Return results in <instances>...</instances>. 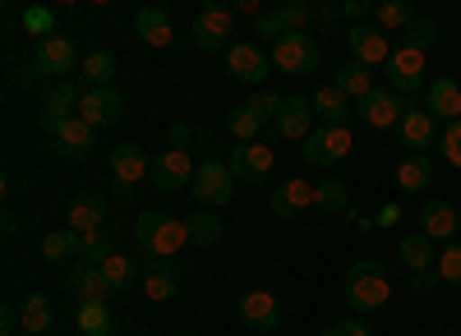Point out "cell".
<instances>
[{
    "mask_svg": "<svg viewBox=\"0 0 461 336\" xmlns=\"http://www.w3.org/2000/svg\"><path fill=\"white\" fill-rule=\"evenodd\" d=\"M230 32H236V10L230 5H203L189 37H194V47L203 51H230Z\"/></svg>",
    "mask_w": 461,
    "mask_h": 336,
    "instance_id": "7",
    "label": "cell"
},
{
    "mask_svg": "<svg viewBox=\"0 0 461 336\" xmlns=\"http://www.w3.org/2000/svg\"><path fill=\"white\" fill-rule=\"evenodd\" d=\"M230 175H236V184H263L267 175H273L277 157H273V143H236L230 147V157H226Z\"/></svg>",
    "mask_w": 461,
    "mask_h": 336,
    "instance_id": "5",
    "label": "cell"
},
{
    "mask_svg": "<svg viewBox=\"0 0 461 336\" xmlns=\"http://www.w3.org/2000/svg\"><path fill=\"white\" fill-rule=\"evenodd\" d=\"M273 134L277 138H310L314 134V102L310 97H300V93H286L282 111H277V120H273Z\"/></svg>",
    "mask_w": 461,
    "mask_h": 336,
    "instance_id": "17",
    "label": "cell"
},
{
    "mask_svg": "<svg viewBox=\"0 0 461 336\" xmlns=\"http://www.w3.org/2000/svg\"><path fill=\"white\" fill-rule=\"evenodd\" d=\"M332 88H341L346 97H360V102H365V97L374 93V69L346 60V65H337V74H332Z\"/></svg>",
    "mask_w": 461,
    "mask_h": 336,
    "instance_id": "33",
    "label": "cell"
},
{
    "mask_svg": "<svg viewBox=\"0 0 461 336\" xmlns=\"http://www.w3.org/2000/svg\"><path fill=\"white\" fill-rule=\"evenodd\" d=\"M314 208H323V212H351V203H346V184L341 180L314 184Z\"/></svg>",
    "mask_w": 461,
    "mask_h": 336,
    "instance_id": "42",
    "label": "cell"
},
{
    "mask_svg": "<svg viewBox=\"0 0 461 336\" xmlns=\"http://www.w3.org/2000/svg\"><path fill=\"white\" fill-rule=\"evenodd\" d=\"M19 19H23V32L42 37V42H47V37H56V32H51V23H56V10H51V5H28Z\"/></svg>",
    "mask_w": 461,
    "mask_h": 336,
    "instance_id": "44",
    "label": "cell"
},
{
    "mask_svg": "<svg viewBox=\"0 0 461 336\" xmlns=\"http://www.w3.org/2000/svg\"><path fill=\"white\" fill-rule=\"evenodd\" d=\"M134 37L148 42V47H158V51H167V47H176V23L162 5H143L134 14Z\"/></svg>",
    "mask_w": 461,
    "mask_h": 336,
    "instance_id": "22",
    "label": "cell"
},
{
    "mask_svg": "<svg viewBox=\"0 0 461 336\" xmlns=\"http://www.w3.org/2000/svg\"><path fill=\"white\" fill-rule=\"evenodd\" d=\"M134 240H139V258H167V263H176V253L189 244V226L171 212L148 208L134 217Z\"/></svg>",
    "mask_w": 461,
    "mask_h": 336,
    "instance_id": "1",
    "label": "cell"
},
{
    "mask_svg": "<svg viewBox=\"0 0 461 336\" xmlns=\"http://www.w3.org/2000/svg\"><path fill=\"white\" fill-rule=\"evenodd\" d=\"M388 69V88L402 97V102H411V97H420L429 84H425V51H415V47H397L393 51V60L383 65Z\"/></svg>",
    "mask_w": 461,
    "mask_h": 336,
    "instance_id": "4",
    "label": "cell"
},
{
    "mask_svg": "<svg viewBox=\"0 0 461 336\" xmlns=\"http://www.w3.org/2000/svg\"><path fill=\"white\" fill-rule=\"evenodd\" d=\"M19 323H23V336H47V327L56 323V305L47 295H28L19 305Z\"/></svg>",
    "mask_w": 461,
    "mask_h": 336,
    "instance_id": "32",
    "label": "cell"
},
{
    "mask_svg": "<svg viewBox=\"0 0 461 336\" xmlns=\"http://www.w3.org/2000/svg\"><path fill=\"white\" fill-rule=\"evenodd\" d=\"M102 277H106V290L111 295H121L130 290L139 277H143V263H139V253H125V249H115L106 263H102Z\"/></svg>",
    "mask_w": 461,
    "mask_h": 336,
    "instance_id": "29",
    "label": "cell"
},
{
    "mask_svg": "<svg viewBox=\"0 0 461 336\" xmlns=\"http://www.w3.org/2000/svg\"><path fill=\"white\" fill-rule=\"evenodd\" d=\"M106 166H111L115 184H139V180L152 171V157L143 153L139 143H115V147H111V157H106Z\"/></svg>",
    "mask_w": 461,
    "mask_h": 336,
    "instance_id": "24",
    "label": "cell"
},
{
    "mask_svg": "<svg viewBox=\"0 0 461 336\" xmlns=\"http://www.w3.org/2000/svg\"><path fill=\"white\" fill-rule=\"evenodd\" d=\"M189 194H194L199 208H226L230 194H236V175H230L226 162H203L194 171V184H189Z\"/></svg>",
    "mask_w": 461,
    "mask_h": 336,
    "instance_id": "8",
    "label": "cell"
},
{
    "mask_svg": "<svg viewBox=\"0 0 461 336\" xmlns=\"http://www.w3.org/2000/svg\"><path fill=\"white\" fill-rule=\"evenodd\" d=\"M323 336H337V327H323Z\"/></svg>",
    "mask_w": 461,
    "mask_h": 336,
    "instance_id": "56",
    "label": "cell"
},
{
    "mask_svg": "<svg viewBox=\"0 0 461 336\" xmlns=\"http://www.w3.org/2000/svg\"><path fill=\"white\" fill-rule=\"evenodd\" d=\"M425 111H429L434 120L456 125V120H461V84H456V79H434V84L425 88Z\"/></svg>",
    "mask_w": 461,
    "mask_h": 336,
    "instance_id": "26",
    "label": "cell"
},
{
    "mask_svg": "<svg viewBox=\"0 0 461 336\" xmlns=\"http://www.w3.org/2000/svg\"><path fill=\"white\" fill-rule=\"evenodd\" d=\"M143 263V295L148 300H176L180 295V268L167 263V258H139Z\"/></svg>",
    "mask_w": 461,
    "mask_h": 336,
    "instance_id": "23",
    "label": "cell"
},
{
    "mask_svg": "<svg viewBox=\"0 0 461 336\" xmlns=\"http://www.w3.org/2000/svg\"><path fill=\"white\" fill-rule=\"evenodd\" d=\"M314 208V184L310 180H286V184H277V194H273V212L277 217H304Z\"/></svg>",
    "mask_w": 461,
    "mask_h": 336,
    "instance_id": "28",
    "label": "cell"
},
{
    "mask_svg": "<svg viewBox=\"0 0 461 336\" xmlns=\"http://www.w3.org/2000/svg\"><path fill=\"white\" fill-rule=\"evenodd\" d=\"M356 143V129L351 125H319L310 138H304V162L310 166H337Z\"/></svg>",
    "mask_w": 461,
    "mask_h": 336,
    "instance_id": "6",
    "label": "cell"
},
{
    "mask_svg": "<svg viewBox=\"0 0 461 336\" xmlns=\"http://www.w3.org/2000/svg\"><path fill=\"white\" fill-rule=\"evenodd\" d=\"M115 253V244H111V235L106 231H88V235H79V263H106V258Z\"/></svg>",
    "mask_w": 461,
    "mask_h": 336,
    "instance_id": "41",
    "label": "cell"
},
{
    "mask_svg": "<svg viewBox=\"0 0 461 336\" xmlns=\"http://www.w3.org/2000/svg\"><path fill=\"white\" fill-rule=\"evenodd\" d=\"M111 194L121 199V203H134V184H111Z\"/></svg>",
    "mask_w": 461,
    "mask_h": 336,
    "instance_id": "54",
    "label": "cell"
},
{
    "mask_svg": "<svg viewBox=\"0 0 461 336\" xmlns=\"http://www.w3.org/2000/svg\"><path fill=\"white\" fill-rule=\"evenodd\" d=\"M65 286L74 290V300H79V305H97V300H106V295H111L97 263H74L69 277H65Z\"/></svg>",
    "mask_w": 461,
    "mask_h": 336,
    "instance_id": "27",
    "label": "cell"
},
{
    "mask_svg": "<svg viewBox=\"0 0 461 336\" xmlns=\"http://www.w3.org/2000/svg\"><path fill=\"white\" fill-rule=\"evenodd\" d=\"M434 42H438V23H434L429 14H415V19H411V28H406V47L429 51Z\"/></svg>",
    "mask_w": 461,
    "mask_h": 336,
    "instance_id": "43",
    "label": "cell"
},
{
    "mask_svg": "<svg viewBox=\"0 0 461 336\" xmlns=\"http://www.w3.org/2000/svg\"><path fill=\"white\" fill-rule=\"evenodd\" d=\"M310 102H314V116L323 120V125H351V97H346L341 88H319V93H310Z\"/></svg>",
    "mask_w": 461,
    "mask_h": 336,
    "instance_id": "31",
    "label": "cell"
},
{
    "mask_svg": "<svg viewBox=\"0 0 461 336\" xmlns=\"http://www.w3.org/2000/svg\"><path fill=\"white\" fill-rule=\"evenodd\" d=\"M176 336H194V332H176Z\"/></svg>",
    "mask_w": 461,
    "mask_h": 336,
    "instance_id": "57",
    "label": "cell"
},
{
    "mask_svg": "<svg viewBox=\"0 0 461 336\" xmlns=\"http://www.w3.org/2000/svg\"><path fill=\"white\" fill-rule=\"evenodd\" d=\"M397 138L411 147V157H425L429 147H434V138H438V120L429 116L425 106H406V116L397 125Z\"/></svg>",
    "mask_w": 461,
    "mask_h": 336,
    "instance_id": "20",
    "label": "cell"
},
{
    "mask_svg": "<svg viewBox=\"0 0 461 336\" xmlns=\"http://www.w3.org/2000/svg\"><path fill=\"white\" fill-rule=\"evenodd\" d=\"M438 281L461 286V244H447V249L438 253Z\"/></svg>",
    "mask_w": 461,
    "mask_h": 336,
    "instance_id": "45",
    "label": "cell"
},
{
    "mask_svg": "<svg viewBox=\"0 0 461 336\" xmlns=\"http://www.w3.org/2000/svg\"><path fill=\"white\" fill-rule=\"evenodd\" d=\"M74 69H84L79 47H74V37L56 32V37H47V42H37V51H32L28 69H19L14 79H19V84H42V79L60 84V79H69Z\"/></svg>",
    "mask_w": 461,
    "mask_h": 336,
    "instance_id": "2",
    "label": "cell"
},
{
    "mask_svg": "<svg viewBox=\"0 0 461 336\" xmlns=\"http://www.w3.org/2000/svg\"><path fill=\"white\" fill-rule=\"evenodd\" d=\"M263 129H273V125H267V116H263L254 102H240V106L226 116V134L236 138V143H258Z\"/></svg>",
    "mask_w": 461,
    "mask_h": 336,
    "instance_id": "30",
    "label": "cell"
},
{
    "mask_svg": "<svg viewBox=\"0 0 461 336\" xmlns=\"http://www.w3.org/2000/svg\"><path fill=\"white\" fill-rule=\"evenodd\" d=\"M319 42L310 32H291V37H282V42H273V65L282 69V74H310L314 65H319Z\"/></svg>",
    "mask_w": 461,
    "mask_h": 336,
    "instance_id": "12",
    "label": "cell"
},
{
    "mask_svg": "<svg viewBox=\"0 0 461 336\" xmlns=\"http://www.w3.org/2000/svg\"><path fill=\"white\" fill-rule=\"evenodd\" d=\"M397 217H402V208H397V203H388V208L378 212V226H397Z\"/></svg>",
    "mask_w": 461,
    "mask_h": 336,
    "instance_id": "53",
    "label": "cell"
},
{
    "mask_svg": "<svg viewBox=\"0 0 461 336\" xmlns=\"http://www.w3.org/2000/svg\"><path fill=\"white\" fill-rule=\"evenodd\" d=\"M194 143H199V153H203V162H217V138H212V134H199Z\"/></svg>",
    "mask_w": 461,
    "mask_h": 336,
    "instance_id": "52",
    "label": "cell"
},
{
    "mask_svg": "<svg viewBox=\"0 0 461 336\" xmlns=\"http://www.w3.org/2000/svg\"><path fill=\"white\" fill-rule=\"evenodd\" d=\"M438 153H443V162H447V166H456V171H461V120H456V125H447V129L438 134Z\"/></svg>",
    "mask_w": 461,
    "mask_h": 336,
    "instance_id": "46",
    "label": "cell"
},
{
    "mask_svg": "<svg viewBox=\"0 0 461 336\" xmlns=\"http://www.w3.org/2000/svg\"><path fill=\"white\" fill-rule=\"evenodd\" d=\"M346 42H351L356 65H365V69H378V65L393 60V42H388V32H383L378 23H351Z\"/></svg>",
    "mask_w": 461,
    "mask_h": 336,
    "instance_id": "11",
    "label": "cell"
},
{
    "mask_svg": "<svg viewBox=\"0 0 461 336\" xmlns=\"http://www.w3.org/2000/svg\"><path fill=\"white\" fill-rule=\"evenodd\" d=\"M397 253H402V263H406L411 272H429V268H434V240H429L425 231L406 235V240L397 244Z\"/></svg>",
    "mask_w": 461,
    "mask_h": 336,
    "instance_id": "35",
    "label": "cell"
},
{
    "mask_svg": "<svg viewBox=\"0 0 461 336\" xmlns=\"http://www.w3.org/2000/svg\"><path fill=\"white\" fill-rule=\"evenodd\" d=\"M236 314H240V323L249 327V332H273L277 323H282V300L273 290H245L240 295V305H236Z\"/></svg>",
    "mask_w": 461,
    "mask_h": 336,
    "instance_id": "16",
    "label": "cell"
},
{
    "mask_svg": "<svg viewBox=\"0 0 461 336\" xmlns=\"http://www.w3.org/2000/svg\"><path fill=\"white\" fill-rule=\"evenodd\" d=\"M341 295H346V305H351L356 314H378L383 305H388V295H393V281H388V272H383V263L360 258V263L346 272Z\"/></svg>",
    "mask_w": 461,
    "mask_h": 336,
    "instance_id": "3",
    "label": "cell"
},
{
    "mask_svg": "<svg viewBox=\"0 0 461 336\" xmlns=\"http://www.w3.org/2000/svg\"><path fill=\"white\" fill-rule=\"evenodd\" d=\"M74 327H79V336H111V309H106V300L79 305V314H74Z\"/></svg>",
    "mask_w": 461,
    "mask_h": 336,
    "instance_id": "37",
    "label": "cell"
},
{
    "mask_svg": "<svg viewBox=\"0 0 461 336\" xmlns=\"http://www.w3.org/2000/svg\"><path fill=\"white\" fill-rule=\"evenodd\" d=\"M79 120H88L93 129L121 125V120H125V97L115 93V88H84V102H79Z\"/></svg>",
    "mask_w": 461,
    "mask_h": 336,
    "instance_id": "15",
    "label": "cell"
},
{
    "mask_svg": "<svg viewBox=\"0 0 461 336\" xmlns=\"http://www.w3.org/2000/svg\"><path fill=\"white\" fill-rule=\"evenodd\" d=\"M51 147H56V157H65V162H84V157H93V147H97V129L74 116V120H65L51 134Z\"/></svg>",
    "mask_w": 461,
    "mask_h": 336,
    "instance_id": "19",
    "label": "cell"
},
{
    "mask_svg": "<svg viewBox=\"0 0 461 336\" xmlns=\"http://www.w3.org/2000/svg\"><path fill=\"white\" fill-rule=\"evenodd\" d=\"M42 258L47 263H69V258H79V235L74 231H51L42 240Z\"/></svg>",
    "mask_w": 461,
    "mask_h": 336,
    "instance_id": "39",
    "label": "cell"
},
{
    "mask_svg": "<svg viewBox=\"0 0 461 336\" xmlns=\"http://www.w3.org/2000/svg\"><path fill=\"white\" fill-rule=\"evenodd\" d=\"M194 162H189V153L185 147H167L162 157H152V171H148V180H152V190H162V194H176V190H189L194 184Z\"/></svg>",
    "mask_w": 461,
    "mask_h": 336,
    "instance_id": "9",
    "label": "cell"
},
{
    "mask_svg": "<svg viewBox=\"0 0 461 336\" xmlns=\"http://www.w3.org/2000/svg\"><path fill=\"white\" fill-rule=\"evenodd\" d=\"M374 19H378V28H383V32H388V28L406 32V28H411V19H415V10L406 5V0H383V5L374 10Z\"/></svg>",
    "mask_w": 461,
    "mask_h": 336,
    "instance_id": "40",
    "label": "cell"
},
{
    "mask_svg": "<svg viewBox=\"0 0 461 336\" xmlns=\"http://www.w3.org/2000/svg\"><path fill=\"white\" fill-rule=\"evenodd\" d=\"M23 323H19V305H5L0 309V336H14Z\"/></svg>",
    "mask_w": 461,
    "mask_h": 336,
    "instance_id": "47",
    "label": "cell"
},
{
    "mask_svg": "<svg viewBox=\"0 0 461 336\" xmlns=\"http://www.w3.org/2000/svg\"><path fill=\"white\" fill-rule=\"evenodd\" d=\"M406 106H411V102H402L393 88H374V93L360 102V125H365V129H397L402 116H406Z\"/></svg>",
    "mask_w": 461,
    "mask_h": 336,
    "instance_id": "14",
    "label": "cell"
},
{
    "mask_svg": "<svg viewBox=\"0 0 461 336\" xmlns=\"http://www.w3.org/2000/svg\"><path fill=\"white\" fill-rule=\"evenodd\" d=\"M429 184H434V162L429 157H406L397 166V190L402 194H425Z\"/></svg>",
    "mask_w": 461,
    "mask_h": 336,
    "instance_id": "34",
    "label": "cell"
},
{
    "mask_svg": "<svg viewBox=\"0 0 461 336\" xmlns=\"http://www.w3.org/2000/svg\"><path fill=\"white\" fill-rule=\"evenodd\" d=\"M310 5H300V0H286V5H273V10H263L254 19V32L258 37H273V42H282V37L291 32H304V23H310Z\"/></svg>",
    "mask_w": 461,
    "mask_h": 336,
    "instance_id": "13",
    "label": "cell"
},
{
    "mask_svg": "<svg viewBox=\"0 0 461 336\" xmlns=\"http://www.w3.org/2000/svg\"><path fill=\"white\" fill-rule=\"evenodd\" d=\"M420 231H425L434 244H438V240H456V231H461V212H456L447 199H434V203L420 208Z\"/></svg>",
    "mask_w": 461,
    "mask_h": 336,
    "instance_id": "25",
    "label": "cell"
},
{
    "mask_svg": "<svg viewBox=\"0 0 461 336\" xmlns=\"http://www.w3.org/2000/svg\"><path fill=\"white\" fill-rule=\"evenodd\" d=\"M79 102H84V88L74 84V79H60V84H51V88H47L42 111H37V120H42V129H47V134H56L65 120L79 116Z\"/></svg>",
    "mask_w": 461,
    "mask_h": 336,
    "instance_id": "10",
    "label": "cell"
},
{
    "mask_svg": "<svg viewBox=\"0 0 461 336\" xmlns=\"http://www.w3.org/2000/svg\"><path fill=\"white\" fill-rule=\"evenodd\" d=\"M84 79H88V88H111V79H115V56H111V51H88V56H84Z\"/></svg>",
    "mask_w": 461,
    "mask_h": 336,
    "instance_id": "38",
    "label": "cell"
},
{
    "mask_svg": "<svg viewBox=\"0 0 461 336\" xmlns=\"http://www.w3.org/2000/svg\"><path fill=\"white\" fill-rule=\"evenodd\" d=\"M194 138H199L194 125H171V147H185V153H189V143H194Z\"/></svg>",
    "mask_w": 461,
    "mask_h": 336,
    "instance_id": "48",
    "label": "cell"
},
{
    "mask_svg": "<svg viewBox=\"0 0 461 336\" xmlns=\"http://www.w3.org/2000/svg\"><path fill=\"white\" fill-rule=\"evenodd\" d=\"M273 69H277L273 56L258 51L254 42H240V47L226 51V74H230V79H240V84H263Z\"/></svg>",
    "mask_w": 461,
    "mask_h": 336,
    "instance_id": "18",
    "label": "cell"
},
{
    "mask_svg": "<svg viewBox=\"0 0 461 336\" xmlns=\"http://www.w3.org/2000/svg\"><path fill=\"white\" fill-rule=\"evenodd\" d=\"M185 226H189V244H203V249H212V244L221 240V221H217V212H208V208L189 212V217H185Z\"/></svg>",
    "mask_w": 461,
    "mask_h": 336,
    "instance_id": "36",
    "label": "cell"
},
{
    "mask_svg": "<svg viewBox=\"0 0 461 336\" xmlns=\"http://www.w3.org/2000/svg\"><path fill=\"white\" fill-rule=\"evenodd\" d=\"M411 290H415V295H429V290H434V268H429V272H411Z\"/></svg>",
    "mask_w": 461,
    "mask_h": 336,
    "instance_id": "51",
    "label": "cell"
},
{
    "mask_svg": "<svg viewBox=\"0 0 461 336\" xmlns=\"http://www.w3.org/2000/svg\"><path fill=\"white\" fill-rule=\"evenodd\" d=\"M0 231L14 235V231H19V217H14V212H5V221H0Z\"/></svg>",
    "mask_w": 461,
    "mask_h": 336,
    "instance_id": "55",
    "label": "cell"
},
{
    "mask_svg": "<svg viewBox=\"0 0 461 336\" xmlns=\"http://www.w3.org/2000/svg\"><path fill=\"white\" fill-rule=\"evenodd\" d=\"M374 10H378V5H369V0H346V5H341V14L356 19V23H360L365 14H374Z\"/></svg>",
    "mask_w": 461,
    "mask_h": 336,
    "instance_id": "49",
    "label": "cell"
},
{
    "mask_svg": "<svg viewBox=\"0 0 461 336\" xmlns=\"http://www.w3.org/2000/svg\"><path fill=\"white\" fill-rule=\"evenodd\" d=\"M106 221V194L88 190V194H74L69 208H65V231L74 235H88V231H102Z\"/></svg>",
    "mask_w": 461,
    "mask_h": 336,
    "instance_id": "21",
    "label": "cell"
},
{
    "mask_svg": "<svg viewBox=\"0 0 461 336\" xmlns=\"http://www.w3.org/2000/svg\"><path fill=\"white\" fill-rule=\"evenodd\" d=\"M332 327H337V336H374L360 318H341V323H332Z\"/></svg>",
    "mask_w": 461,
    "mask_h": 336,
    "instance_id": "50",
    "label": "cell"
}]
</instances>
